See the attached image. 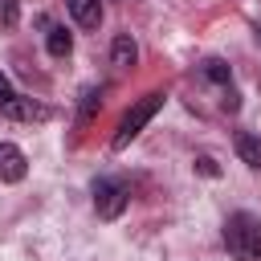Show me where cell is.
<instances>
[{"label":"cell","mask_w":261,"mask_h":261,"mask_svg":"<svg viewBox=\"0 0 261 261\" xmlns=\"http://www.w3.org/2000/svg\"><path fill=\"white\" fill-rule=\"evenodd\" d=\"M200 73H204L208 82H216V86H224V90L232 86V69H228L224 61H216V57H208V61L200 65Z\"/></svg>","instance_id":"10"},{"label":"cell","mask_w":261,"mask_h":261,"mask_svg":"<svg viewBox=\"0 0 261 261\" xmlns=\"http://www.w3.org/2000/svg\"><path fill=\"white\" fill-rule=\"evenodd\" d=\"M65 8L82 29H98L102 24V0H65Z\"/></svg>","instance_id":"6"},{"label":"cell","mask_w":261,"mask_h":261,"mask_svg":"<svg viewBox=\"0 0 261 261\" xmlns=\"http://www.w3.org/2000/svg\"><path fill=\"white\" fill-rule=\"evenodd\" d=\"M159 106H163V94H147V98H139V102L126 110V118L118 122V130H114V147L122 151L130 139H139V130H143V126L159 114Z\"/></svg>","instance_id":"3"},{"label":"cell","mask_w":261,"mask_h":261,"mask_svg":"<svg viewBox=\"0 0 261 261\" xmlns=\"http://www.w3.org/2000/svg\"><path fill=\"white\" fill-rule=\"evenodd\" d=\"M232 147H237V155H241V163H245V167L261 171V139H257V135H249V130H237Z\"/></svg>","instance_id":"8"},{"label":"cell","mask_w":261,"mask_h":261,"mask_svg":"<svg viewBox=\"0 0 261 261\" xmlns=\"http://www.w3.org/2000/svg\"><path fill=\"white\" fill-rule=\"evenodd\" d=\"M0 16H4V24H12L16 20V0H0Z\"/></svg>","instance_id":"12"},{"label":"cell","mask_w":261,"mask_h":261,"mask_svg":"<svg viewBox=\"0 0 261 261\" xmlns=\"http://www.w3.org/2000/svg\"><path fill=\"white\" fill-rule=\"evenodd\" d=\"M224 245L237 261H261V216L232 212L224 220Z\"/></svg>","instance_id":"1"},{"label":"cell","mask_w":261,"mask_h":261,"mask_svg":"<svg viewBox=\"0 0 261 261\" xmlns=\"http://www.w3.org/2000/svg\"><path fill=\"white\" fill-rule=\"evenodd\" d=\"M0 114L20 118V122H41V118H49V110H45L41 102H33V98L16 94V90L8 86V77H4V73H0Z\"/></svg>","instance_id":"4"},{"label":"cell","mask_w":261,"mask_h":261,"mask_svg":"<svg viewBox=\"0 0 261 261\" xmlns=\"http://www.w3.org/2000/svg\"><path fill=\"white\" fill-rule=\"evenodd\" d=\"M98 98H102V90H90V94H86V102H82V122H86V118L94 114V106H98Z\"/></svg>","instance_id":"11"},{"label":"cell","mask_w":261,"mask_h":261,"mask_svg":"<svg viewBox=\"0 0 261 261\" xmlns=\"http://www.w3.org/2000/svg\"><path fill=\"white\" fill-rule=\"evenodd\" d=\"M29 171V159L16 143H0V184H20Z\"/></svg>","instance_id":"5"},{"label":"cell","mask_w":261,"mask_h":261,"mask_svg":"<svg viewBox=\"0 0 261 261\" xmlns=\"http://www.w3.org/2000/svg\"><path fill=\"white\" fill-rule=\"evenodd\" d=\"M130 204V184L118 175H98L94 179V208L102 220H118Z\"/></svg>","instance_id":"2"},{"label":"cell","mask_w":261,"mask_h":261,"mask_svg":"<svg viewBox=\"0 0 261 261\" xmlns=\"http://www.w3.org/2000/svg\"><path fill=\"white\" fill-rule=\"evenodd\" d=\"M200 171H204V175H216V171H220V167H216V163H212V159H200Z\"/></svg>","instance_id":"13"},{"label":"cell","mask_w":261,"mask_h":261,"mask_svg":"<svg viewBox=\"0 0 261 261\" xmlns=\"http://www.w3.org/2000/svg\"><path fill=\"white\" fill-rule=\"evenodd\" d=\"M257 41H261V20H257Z\"/></svg>","instance_id":"14"},{"label":"cell","mask_w":261,"mask_h":261,"mask_svg":"<svg viewBox=\"0 0 261 261\" xmlns=\"http://www.w3.org/2000/svg\"><path fill=\"white\" fill-rule=\"evenodd\" d=\"M41 24H45V49H49V57H69L73 37L65 33V24H53V20H41Z\"/></svg>","instance_id":"7"},{"label":"cell","mask_w":261,"mask_h":261,"mask_svg":"<svg viewBox=\"0 0 261 261\" xmlns=\"http://www.w3.org/2000/svg\"><path fill=\"white\" fill-rule=\"evenodd\" d=\"M135 61H139V45L130 41V33H118V37H114V45H110V65L130 69Z\"/></svg>","instance_id":"9"}]
</instances>
